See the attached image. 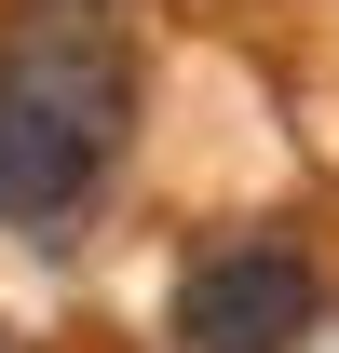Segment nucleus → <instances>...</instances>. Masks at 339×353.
Returning a JSON list of instances; mask_svg holds the SVG:
<instances>
[{
	"instance_id": "nucleus-1",
	"label": "nucleus",
	"mask_w": 339,
	"mask_h": 353,
	"mask_svg": "<svg viewBox=\"0 0 339 353\" xmlns=\"http://www.w3.org/2000/svg\"><path fill=\"white\" fill-rule=\"evenodd\" d=\"M136 150V41L109 0H14L0 28V231L68 245L95 190Z\"/></svg>"
},
{
	"instance_id": "nucleus-2",
	"label": "nucleus",
	"mask_w": 339,
	"mask_h": 353,
	"mask_svg": "<svg viewBox=\"0 0 339 353\" xmlns=\"http://www.w3.org/2000/svg\"><path fill=\"white\" fill-rule=\"evenodd\" d=\"M312 326H326V272L285 231H217L204 259L176 272V299H163L176 353H298Z\"/></svg>"
},
{
	"instance_id": "nucleus-3",
	"label": "nucleus",
	"mask_w": 339,
	"mask_h": 353,
	"mask_svg": "<svg viewBox=\"0 0 339 353\" xmlns=\"http://www.w3.org/2000/svg\"><path fill=\"white\" fill-rule=\"evenodd\" d=\"M0 353H14V340H0Z\"/></svg>"
}]
</instances>
